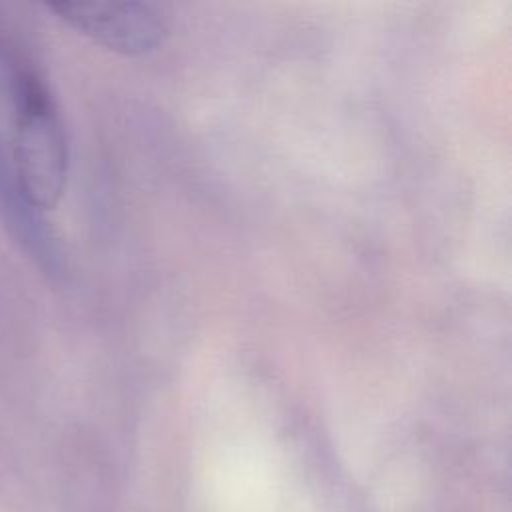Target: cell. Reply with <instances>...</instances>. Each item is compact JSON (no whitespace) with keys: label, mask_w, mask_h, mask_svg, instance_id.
Listing matches in <instances>:
<instances>
[{"label":"cell","mask_w":512,"mask_h":512,"mask_svg":"<svg viewBox=\"0 0 512 512\" xmlns=\"http://www.w3.org/2000/svg\"><path fill=\"white\" fill-rule=\"evenodd\" d=\"M0 220L10 236L28 252L38 266L50 274H58L64 264V254L58 236L50 222L20 186L16 176L10 142L0 132Z\"/></svg>","instance_id":"cell-3"},{"label":"cell","mask_w":512,"mask_h":512,"mask_svg":"<svg viewBox=\"0 0 512 512\" xmlns=\"http://www.w3.org/2000/svg\"><path fill=\"white\" fill-rule=\"evenodd\" d=\"M50 10L100 46L124 56H142L162 46L168 28L142 2H54Z\"/></svg>","instance_id":"cell-2"},{"label":"cell","mask_w":512,"mask_h":512,"mask_svg":"<svg viewBox=\"0 0 512 512\" xmlns=\"http://www.w3.org/2000/svg\"><path fill=\"white\" fill-rule=\"evenodd\" d=\"M14 138L10 156L26 196L40 208H54L66 188L68 142L62 120L40 76L28 68L14 70Z\"/></svg>","instance_id":"cell-1"}]
</instances>
